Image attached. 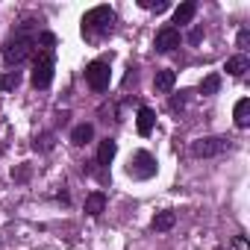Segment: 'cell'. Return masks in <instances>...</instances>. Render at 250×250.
Segmentation results:
<instances>
[{
  "label": "cell",
  "instance_id": "7",
  "mask_svg": "<svg viewBox=\"0 0 250 250\" xmlns=\"http://www.w3.org/2000/svg\"><path fill=\"white\" fill-rule=\"evenodd\" d=\"M180 42H183L180 30L168 24V27H162V30L156 33V42H153V47H156L159 53H171V50H177V47H180Z\"/></svg>",
  "mask_w": 250,
  "mask_h": 250
},
{
  "label": "cell",
  "instance_id": "12",
  "mask_svg": "<svg viewBox=\"0 0 250 250\" xmlns=\"http://www.w3.org/2000/svg\"><path fill=\"white\" fill-rule=\"evenodd\" d=\"M224 71H227V74H232V77H244V74L250 71V59H247L244 53H238V56H232V59H227V65H224Z\"/></svg>",
  "mask_w": 250,
  "mask_h": 250
},
{
  "label": "cell",
  "instance_id": "18",
  "mask_svg": "<svg viewBox=\"0 0 250 250\" xmlns=\"http://www.w3.org/2000/svg\"><path fill=\"white\" fill-rule=\"evenodd\" d=\"M21 85V74L18 71H6V74H0V88L3 91H12Z\"/></svg>",
  "mask_w": 250,
  "mask_h": 250
},
{
  "label": "cell",
  "instance_id": "2",
  "mask_svg": "<svg viewBox=\"0 0 250 250\" xmlns=\"http://www.w3.org/2000/svg\"><path fill=\"white\" fill-rule=\"evenodd\" d=\"M80 30H83V39H85V42H100V39H106V36L115 30V9H112V6H94V9H88V12L83 15Z\"/></svg>",
  "mask_w": 250,
  "mask_h": 250
},
{
  "label": "cell",
  "instance_id": "4",
  "mask_svg": "<svg viewBox=\"0 0 250 250\" xmlns=\"http://www.w3.org/2000/svg\"><path fill=\"white\" fill-rule=\"evenodd\" d=\"M156 171H159V162H156V156H153L150 150H136V153L130 156L127 177H133V180H153Z\"/></svg>",
  "mask_w": 250,
  "mask_h": 250
},
{
  "label": "cell",
  "instance_id": "14",
  "mask_svg": "<svg viewBox=\"0 0 250 250\" xmlns=\"http://www.w3.org/2000/svg\"><path fill=\"white\" fill-rule=\"evenodd\" d=\"M174 83H177V74H174L171 68H162V71H156V77H153V88H156V91H171Z\"/></svg>",
  "mask_w": 250,
  "mask_h": 250
},
{
  "label": "cell",
  "instance_id": "17",
  "mask_svg": "<svg viewBox=\"0 0 250 250\" xmlns=\"http://www.w3.org/2000/svg\"><path fill=\"white\" fill-rule=\"evenodd\" d=\"M218 88H221V74H209V77L200 80V94H203V97L218 94Z\"/></svg>",
  "mask_w": 250,
  "mask_h": 250
},
{
  "label": "cell",
  "instance_id": "5",
  "mask_svg": "<svg viewBox=\"0 0 250 250\" xmlns=\"http://www.w3.org/2000/svg\"><path fill=\"white\" fill-rule=\"evenodd\" d=\"M85 83L91 91H106L109 83H112V68H109V59H94L85 65Z\"/></svg>",
  "mask_w": 250,
  "mask_h": 250
},
{
  "label": "cell",
  "instance_id": "6",
  "mask_svg": "<svg viewBox=\"0 0 250 250\" xmlns=\"http://www.w3.org/2000/svg\"><path fill=\"white\" fill-rule=\"evenodd\" d=\"M227 150V139H218V136H209V139H197L191 145V156L197 159H209V156H218Z\"/></svg>",
  "mask_w": 250,
  "mask_h": 250
},
{
  "label": "cell",
  "instance_id": "20",
  "mask_svg": "<svg viewBox=\"0 0 250 250\" xmlns=\"http://www.w3.org/2000/svg\"><path fill=\"white\" fill-rule=\"evenodd\" d=\"M183 106H186V91H180L177 97H171V109H174V112H180Z\"/></svg>",
  "mask_w": 250,
  "mask_h": 250
},
{
  "label": "cell",
  "instance_id": "11",
  "mask_svg": "<svg viewBox=\"0 0 250 250\" xmlns=\"http://www.w3.org/2000/svg\"><path fill=\"white\" fill-rule=\"evenodd\" d=\"M232 118H235V127H238V130L250 127V97H241V100L235 103V109H232Z\"/></svg>",
  "mask_w": 250,
  "mask_h": 250
},
{
  "label": "cell",
  "instance_id": "13",
  "mask_svg": "<svg viewBox=\"0 0 250 250\" xmlns=\"http://www.w3.org/2000/svg\"><path fill=\"white\" fill-rule=\"evenodd\" d=\"M103 209H106V194L103 191H91L85 197V215L97 218V215H103Z\"/></svg>",
  "mask_w": 250,
  "mask_h": 250
},
{
  "label": "cell",
  "instance_id": "19",
  "mask_svg": "<svg viewBox=\"0 0 250 250\" xmlns=\"http://www.w3.org/2000/svg\"><path fill=\"white\" fill-rule=\"evenodd\" d=\"M142 9H153V12H165L168 9V0H159V3H153V0H139Z\"/></svg>",
  "mask_w": 250,
  "mask_h": 250
},
{
  "label": "cell",
  "instance_id": "3",
  "mask_svg": "<svg viewBox=\"0 0 250 250\" xmlns=\"http://www.w3.org/2000/svg\"><path fill=\"white\" fill-rule=\"evenodd\" d=\"M33 85L36 88H47L53 83V50H44V47H36L33 53Z\"/></svg>",
  "mask_w": 250,
  "mask_h": 250
},
{
  "label": "cell",
  "instance_id": "16",
  "mask_svg": "<svg viewBox=\"0 0 250 250\" xmlns=\"http://www.w3.org/2000/svg\"><path fill=\"white\" fill-rule=\"evenodd\" d=\"M174 224H177V215H174L171 209H165V212H159V215H156V218L150 221V227H153L156 232H168V229H171Z\"/></svg>",
  "mask_w": 250,
  "mask_h": 250
},
{
  "label": "cell",
  "instance_id": "10",
  "mask_svg": "<svg viewBox=\"0 0 250 250\" xmlns=\"http://www.w3.org/2000/svg\"><path fill=\"white\" fill-rule=\"evenodd\" d=\"M194 15H197V3H194V0H186V3H180V6L174 9V24H180V27H183V24H191ZM174 24H171V27H174ZM180 27H177V30H180Z\"/></svg>",
  "mask_w": 250,
  "mask_h": 250
},
{
  "label": "cell",
  "instance_id": "23",
  "mask_svg": "<svg viewBox=\"0 0 250 250\" xmlns=\"http://www.w3.org/2000/svg\"><path fill=\"white\" fill-rule=\"evenodd\" d=\"M200 36H203V30H200V27H197V30H194V33H191V36H188V42H191V44H197V42H200Z\"/></svg>",
  "mask_w": 250,
  "mask_h": 250
},
{
  "label": "cell",
  "instance_id": "22",
  "mask_svg": "<svg viewBox=\"0 0 250 250\" xmlns=\"http://www.w3.org/2000/svg\"><path fill=\"white\" fill-rule=\"evenodd\" d=\"M50 145H53V136H42V145H36V150L42 147V150H50Z\"/></svg>",
  "mask_w": 250,
  "mask_h": 250
},
{
  "label": "cell",
  "instance_id": "21",
  "mask_svg": "<svg viewBox=\"0 0 250 250\" xmlns=\"http://www.w3.org/2000/svg\"><path fill=\"white\" fill-rule=\"evenodd\" d=\"M247 42H250V30H241L238 33V47H247Z\"/></svg>",
  "mask_w": 250,
  "mask_h": 250
},
{
  "label": "cell",
  "instance_id": "15",
  "mask_svg": "<svg viewBox=\"0 0 250 250\" xmlns=\"http://www.w3.org/2000/svg\"><path fill=\"white\" fill-rule=\"evenodd\" d=\"M91 139H94V127H91V124H77V127H74V133H71V142H74L77 147L88 145Z\"/></svg>",
  "mask_w": 250,
  "mask_h": 250
},
{
  "label": "cell",
  "instance_id": "9",
  "mask_svg": "<svg viewBox=\"0 0 250 250\" xmlns=\"http://www.w3.org/2000/svg\"><path fill=\"white\" fill-rule=\"evenodd\" d=\"M115 153H118V142H115V139H103L100 147H97V162H94V165L109 168V162L115 159Z\"/></svg>",
  "mask_w": 250,
  "mask_h": 250
},
{
  "label": "cell",
  "instance_id": "8",
  "mask_svg": "<svg viewBox=\"0 0 250 250\" xmlns=\"http://www.w3.org/2000/svg\"><path fill=\"white\" fill-rule=\"evenodd\" d=\"M136 127H139V136H150V133H153V127H156V112H153L150 106H142V109H139Z\"/></svg>",
  "mask_w": 250,
  "mask_h": 250
},
{
  "label": "cell",
  "instance_id": "1",
  "mask_svg": "<svg viewBox=\"0 0 250 250\" xmlns=\"http://www.w3.org/2000/svg\"><path fill=\"white\" fill-rule=\"evenodd\" d=\"M36 21H24L3 44V62L6 65H24L33 53H36Z\"/></svg>",
  "mask_w": 250,
  "mask_h": 250
}]
</instances>
